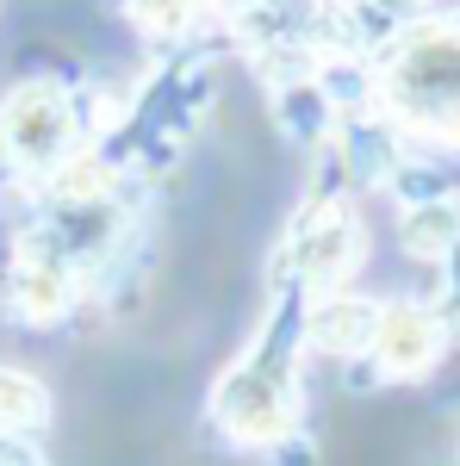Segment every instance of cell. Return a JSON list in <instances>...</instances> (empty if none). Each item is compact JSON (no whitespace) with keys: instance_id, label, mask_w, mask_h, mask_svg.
<instances>
[{"instance_id":"cell-12","label":"cell","mask_w":460,"mask_h":466,"mask_svg":"<svg viewBox=\"0 0 460 466\" xmlns=\"http://www.w3.org/2000/svg\"><path fill=\"white\" fill-rule=\"evenodd\" d=\"M0 466H50V461H44V448H37L32 435L0 430Z\"/></svg>"},{"instance_id":"cell-2","label":"cell","mask_w":460,"mask_h":466,"mask_svg":"<svg viewBox=\"0 0 460 466\" xmlns=\"http://www.w3.org/2000/svg\"><path fill=\"white\" fill-rule=\"evenodd\" d=\"M373 106L404 137L460 144V19H411L373 50Z\"/></svg>"},{"instance_id":"cell-4","label":"cell","mask_w":460,"mask_h":466,"mask_svg":"<svg viewBox=\"0 0 460 466\" xmlns=\"http://www.w3.org/2000/svg\"><path fill=\"white\" fill-rule=\"evenodd\" d=\"M367 255V230L342 193H323V199H305V212L292 218L281 249V287L299 292H330L342 287Z\"/></svg>"},{"instance_id":"cell-13","label":"cell","mask_w":460,"mask_h":466,"mask_svg":"<svg viewBox=\"0 0 460 466\" xmlns=\"http://www.w3.org/2000/svg\"><path fill=\"white\" fill-rule=\"evenodd\" d=\"M243 6H255V0H212V13H224V19H237Z\"/></svg>"},{"instance_id":"cell-7","label":"cell","mask_w":460,"mask_h":466,"mask_svg":"<svg viewBox=\"0 0 460 466\" xmlns=\"http://www.w3.org/2000/svg\"><path fill=\"white\" fill-rule=\"evenodd\" d=\"M373 323H380V305L373 299H354L342 287L305 292V349H318V355H336V360L367 355Z\"/></svg>"},{"instance_id":"cell-5","label":"cell","mask_w":460,"mask_h":466,"mask_svg":"<svg viewBox=\"0 0 460 466\" xmlns=\"http://www.w3.org/2000/svg\"><path fill=\"white\" fill-rule=\"evenodd\" d=\"M81 287H87V274L75 268L69 255L19 237L13 243V261H6V280H0V299H6V311L19 323H63L75 311Z\"/></svg>"},{"instance_id":"cell-6","label":"cell","mask_w":460,"mask_h":466,"mask_svg":"<svg viewBox=\"0 0 460 466\" xmlns=\"http://www.w3.org/2000/svg\"><path fill=\"white\" fill-rule=\"evenodd\" d=\"M448 349V323L435 318V305H380V323H373V342H367V360L386 373V380H424L429 367Z\"/></svg>"},{"instance_id":"cell-10","label":"cell","mask_w":460,"mask_h":466,"mask_svg":"<svg viewBox=\"0 0 460 466\" xmlns=\"http://www.w3.org/2000/svg\"><path fill=\"white\" fill-rule=\"evenodd\" d=\"M149 44H180L212 19V0H112Z\"/></svg>"},{"instance_id":"cell-9","label":"cell","mask_w":460,"mask_h":466,"mask_svg":"<svg viewBox=\"0 0 460 466\" xmlns=\"http://www.w3.org/2000/svg\"><path fill=\"white\" fill-rule=\"evenodd\" d=\"M398 243L417 261H442V255L460 249V199L448 193H429V199H411L404 218H398Z\"/></svg>"},{"instance_id":"cell-3","label":"cell","mask_w":460,"mask_h":466,"mask_svg":"<svg viewBox=\"0 0 460 466\" xmlns=\"http://www.w3.org/2000/svg\"><path fill=\"white\" fill-rule=\"evenodd\" d=\"M81 144H87V112L63 81L32 75L19 87H6V100H0V162L13 175L44 180Z\"/></svg>"},{"instance_id":"cell-1","label":"cell","mask_w":460,"mask_h":466,"mask_svg":"<svg viewBox=\"0 0 460 466\" xmlns=\"http://www.w3.org/2000/svg\"><path fill=\"white\" fill-rule=\"evenodd\" d=\"M299 355H305V292L281 287L261 336L218 373L212 386V423L243 448H261L281 430L299 423Z\"/></svg>"},{"instance_id":"cell-11","label":"cell","mask_w":460,"mask_h":466,"mask_svg":"<svg viewBox=\"0 0 460 466\" xmlns=\"http://www.w3.org/2000/svg\"><path fill=\"white\" fill-rule=\"evenodd\" d=\"M50 423V386L26 367H0V430L37 435Z\"/></svg>"},{"instance_id":"cell-8","label":"cell","mask_w":460,"mask_h":466,"mask_svg":"<svg viewBox=\"0 0 460 466\" xmlns=\"http://www.w3.org/2000/svg\"><path fill=\"white\" fill-rule=\"evenodd\" d=\"M268 94H274V118H281V131L292 137V144H305V149L330 144V131H336V106H330V94L318 87V69L292 75V81H274Z\"/></svg>"}]
</instances>
